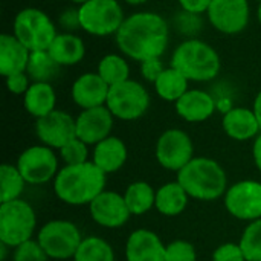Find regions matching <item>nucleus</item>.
Masks as SVG:
<instances>
[{"label": "nucleus", "instance_id": "f257e3e1", "mask_svg": "<svg viewBox=\"0 0 261 261\" xmlns=\"http://www.w3.org/2000/svg\"><path fill=\"white\" fill-rule=\"evenodd\" d=\"M115 41L121 54L135 61L161 58L170 43L168 21L151 11H141L125 17Z\"/></svg>", "mask_w": 261, "mask_h": 261}, {"label": "nucleus", "instance_id": "f03ea898", "mask_svg": "<svg viewBox=\"0 0 261 261\" xmlns=\"http://www.w3.org/2000/svg\"><path fill=\"white\" fill-rule=\"evenodd\" d=\"M107 174L92 161L81 165H63L54 179V193L66 205H90L106 190Z\"/></svg>", "mask_w": 261, "mask_h": 261}, {"label": "nucleus", "instance_id": "7ed1b4c3", "mask_svg": "<svg viewBox=\"0 0 261 261\" xmlns=\"http://www.w3.org/2000/svg\"><path fill=\"white\" fill-rule=\"evenodd\" d=\"M177 182L185 188L191 199L213 202L225 196L228 177L223 167L211 158H193L177 173Z\"/></svg>", "mask_w": 261, "mask_h": 261}, {"label": "nucleus", "instance_id": "20e7f679", "mask_svg": "<svg viewBox=\"0 0 261 261\" xmlns=\"http://www.w3.org/2000/svg\"><path fill=\"white\" fill-rule=\"evenodd\" d=\"M171 66L188 81L208 83L220 73L222 60L219 52L206 41L187 38L173 50Z\"/></svg>", "mask_w": 261, "mask_h": 261}, {"label": "nucleus", "instance_id": "39448f33", "mask_svg": "<svg viewBox=\"0 0 261 261\" xmlns=\"http://www.w3.org/2000/svg\"><path fill=\"white\" fill-rule=\"evenodd\" d=\"M37 229V214L23 199L0 203V243L14 249L32 240Z\"/></svg>", "mask_w": 261, "mask_h": 261}, {"label": "nucleus", "instance_id": "423d86ee", "mask_svg": "<svg viewBox=\"0 0 261 261\" xmlns=\"http://www.w3.org/2000/svg\"><path fill=\"white\" fill-rule=\"evenodd\" d=\"M12 34L31 50H47L58 35L52 18L38 8H24L17 12Z\"/></svg>", "mask_w": 261, "mask_h": 261}, {"label": "nucleus", "instance_id": "0eeeda50", "mask_svg": "<svg viewBox=\"0 0 261 261\" xmlns=\"http://www.w3.org/2000/svg\"><path fill=\"white\" fill-rule=\"evenodd\" d=\"M37 242L44 249L49 258L58 261L73 260L83 236L78 226L70 220H50L44 223L38 234Z\"/></svg>", "mask_w": 261, "mask_h": 261}, {"label": "nucleus", "instance_id": "6e6552de", "mask_svg": "<svg viewBox=\"0 0 261 261\" xmlns=\"http://www.w3.org/2000/svg\"><path fill=\"white\" fill-rule=\"evenodd\" d=\"M106 107L116 119L136 121L147 113L150 107V93L139 81L127 80L110 87Z\"/></svg>", "mask_w": 261, "mask_h": 261}, {"label": "nucleus", "instance_id": "1a4fd4ad", "mask_svg": "<svg viewBox=\"0 0 261 261\" xmlns=\"http://www.w3.org/2000/svg\"><path fill=\"white\" fill-rule=\"evenodd\" d=\"M81 29L95 37L113 35L125 20L118 0H89L80 8Z\"/></svg>", "mask_w": 261, "mask_h": 261}, {"label": "nucleus", "instance_id": "9d476101", "mask_svg": "<svg viewBox=\"0 0 261 261\" xmlns=\"http://www.w3.org/2000/svg\"><path fill=\"white\" fill-rule=\"evenodd\" d=\"M15 165L26 184L31 185H44L54 180L60 171L58 158L54 148L43 144L32 145L23 150Z\"/></svg>", "mask_w": 261, "mask_h": 261}, {"label": "nucleus", "instance_id": "9b49d317", "mask_svg": "<svg viewBox=\"0 0 261 261\" xmlns=\"http://www.w3.org/2000/svg\"><path fill=\"white\" fill-rule=\"evenodd\" d=\"M154 154L162 168L179 173L194 158V144L187 132L168 128L159 136Z\"/></svg>", "mask_w": 261, "mask_h": 261}, {"label": "nucleus", "instance_id": "f8f14e48", "mask_svg": "<svg viewBox=\"0 0 261 261\" xmlns=\"http://www.w3.org/2000/svg\"><path fill=\"white\" fill-rule=\"evenodd\" d=\"M226 211L237 220L254 222L261 219V182L240 180L228 187L223 196Z\"/></svg>", "mask_w": 261, "mask_h": 261}, {"label": "nucleus", "instance_id": "ddd939ff", "mask_svg": "<svg viewBox=\"0 0 261 261\" xmlns=\"http://www.w3.org/2000/svg\"><path fill=\"white\" fill-rule=\"evenodd\" d=\"M206 14L216 31L236 35L248 28L251 8L248 0H213Z\"/></svg>", "mask_w": 261, "mask_h": 261}, {"label": "nucleus", "instance_id": "4468645a", "mask_svg": "<svg viewBox=\"0 0 261 261\" xmlns=\"http://www.w3.org/2000/svg\"><path fill=\"white\" fill-rule=\"evenodd\" d=\"M35 135L40 142L54 150H61L66 144L76 138V121L63 110L35 119Z\"/></svg>", "mask_w": 261, "mask_h": 261}, {"label": "nucleus", "instance_id": "2eb2a0df", "mask_svg": "<svg viewBox=\"0 0 261 261\" xmlns=\"http://www.w3.org/2000/svg\"><path fill=\"white\" fill-rule=\"evenodd\" d=\"M89 211L93 222L107 229H118L124 226L132 217L124 194L107 190H104L89 205Z\"/></svg>", "mask_w": 261, "mask_h": 261}, {"label": "nucleus", "instance_id": "dca6fc26", "mask_svg": "<svg viewBox=\"0 0 261 261\" xmlns=\"http://www.w3.org/2000/svg\"><path fill=\"white\" fill-rule=\"evenodd\" d=\"M76 138L87 145H96L106 138L112 136L115 116L106 107H93L83 110L76 118Z\"/></svg>", "mask_w": 261, "mask_h": 261}, {"label": "nucleus", "instance_id": "f3484780", "mask_svg": "<svg viewBox=\"0 0 261 261\" xmlns=\"http://www.w3.org/2000/svg\"><path fill=\"white\" fill-rule=\"evenodd\" d=\"M109 90L110 86L98 75V72H86L73 81L70 95L73 102L86 110L106 106Z\"/></svg>", "mask_w": 261, "mask_h": 261}, {"label": "nucleus", "instance_id": "a211bd4d", "mask_svg": "<svg viewBox=\"0 0 261 261\" xmlns=\"http://www.w3.org/2000/svg\"><path fill=\"white\" fill-rule=\"evenodd\" d=\"M165 248L161 237L150 229L133 231L125 242L127 261H165Z\"/></svg>", "mask_w": 261, "mask_h": 261}, {"label": "nucleus", "instance_id": "6ab92c4d", "mask_svg": "<svg viewBox=\"0 0 261 261\" xmlns=\"http://www.w3.org/2000/svg\"><path fill=\"white\" fill-rule=\"evenodd\" d=\"M176 113L187 122L208 121L216 112V99L205 90L190 89L179 101L174 102Z\"/></svg>", "mask_w": 261, "mask_h": 261}, {"label": "nucleus", "instance_id": "aec40b11", "mask_svg": "<svg viewBox=\"0 0 261 261\" xmlns=\"http://www.w3.org/2000/svg\"><path fill=\"white\" fill-rule=\"evenodd\" d=\"M223 132L234 141L243 142L255 139L261 133L260 124L252 109L231 107L225 112L222 119Z\"/></svg>", "mask_w": 261, "mask_h": 261}, {"label": "nucleus", "instance_id": "412c9836", "mask_svg": "<svg viewBox=\"0 0 261 261\" xmlns=\"http://www.w3.org/2000/svg\"><path fill=\"white\" fill-rule=\"evenodd\" d=\"M29 58L31 50L14 34L0 35V73L5 78L26 72Z\"/></svg>", "mask_w": 261, "mask_h": 261}, {"label": "nucleus", "instance_id": "4be33fe9", "mask_svg": "<svg viewBox=\"0 0 261 261\" xmlns=\"http://www.w3.org/2000/svg\"><path fill=\"white\" fill-rule=\"evenodd\" d=\"M128 158L125 142L118 136H109L93 147L92 162L106 174L119 171Z\"/></svg>", "mask_w": 261, "mask_h": 261}, {"label": "nucleus", "instance_id": "5701e85b", "mask_svg": "<svg viewBox=\"0 0 261 261\" xmlns=\"http://www.w3.org/2000/svg\"><path fill=\"white\" fill-rule=\"evenodd\" d=\"M47 50L61 67L75 66L86 57V44L83 38L73 32H58Z\"/></svg>", "mask_w": 261, "mask_h": 261}, {"label": "nucleus", "instance_id": "b1692460", "mask_svg": "<svg viewBox=\"0 0 261 261\" xmlns=\"http://www.w3.org/2000/svg\"><path fill=\"white\" fill-rule=\"evenodd\" d=\"M23 104L26 112L38 119L57 110V93L50 83H32L23 95Z\"/></svg>", "mask_w": 261, "mask_h": 261}, {"label": "nucleus", "instance_id": "393cba45", "mask_svg": "<svg viewBox=\"0 0 261 261\" xmlns=\"http://www.w3.org/2000/svg\"><path fill=\"white\" fill-rule=\"evenodd\" d=\"M190 199L191 197L177 180L168 182L156 190L154 208L165 217H177L187 210Z\"/></svg>", "mask_w": 261, "mask_h": 261}, {"label": "nucleus", "instance_id": "a878e982", "mask_svg": "<svg viewBox=\"0 0 261 261\" xmlns=\"http://www.w3.org/2000/svg\"><path fill=\"white\" fill-rule=\"evenodd\" d=\"M188 83L190 81L177 69L170 66L164 69V72L159 75L153 86L161 99L167 102H176L190 90Z\"/></svg>", "mask_w": 261, "mask_h": 261}, {"label": "nucleus", "instance_id": "bb28decb", "mask_svg": "<svg viewBox=\"0 0 261 261\" xmlns=\"http://www.w3.org/2000/svg\"><path fill=\"white\" fill-rule=\"evenodd\" d=\"M124 199L132 216H144L156 205V191L150 184L138 180L127 187Z\"/></svg>", "mask_w": 261, "mask_h": 261}, {"label": "nucleus", "instance_id": "cd10ccee", "mask_svg": "<svg viewBox=\"0 0 261 261\" xmlns=\"http://www.w3.org/2000/svg\"><path fill=\"white\" fill-rule=\"evenodd\" d=\"M61 70V66L52 58L49 50L31 52L26 73L32 83H52Z\"/></svg>", "mask_w": 261, "mask_h": 261}, {"label": "nucleus", "instance_id": "c85d7f7f", "mask_svg": "<svg viewBox=\"0 0 261 261\" xmlns=\"http://www.w3.org/2000/svg\"><path fill=\"white\" fill-rule=\"evenodd\" d=\"M96 72L110 87L130 80V66L121 54L104 55L98 63Z\"/></svg>", "mask_w": 261, "mask_h": 261}, {"label": "nucleus", "instance_id": "c756f323", "mask_svg": "<svg viewBox=\"0 0 261 261\" xmlns=\"http://www.w3.org/2000/svg\"><path fill=\"white\" fill-rule=\"evenodd\" d=\"M73 261H116L113 246L96 236L83 239Z\"/></svg>", "mask_w": 261, "mask_h": 261}, {"label": "nucleus", "instance_id": "7c9ffc66", "mask_svg": "<svg viewBox=\"0 0 261 261\" xmlns=\"http://www.w3.org/2000/svg\"><path fill=\"white\" fill-rule=\"evenodd\" d=\"M24 185H26V180L23 179L17 165L3 164L0 167V187H2L0 203L20 199L21 193L24 191Z\"/></svg>", "mask_w": 261, "mask_h": 261}, {"label": "nucleus", "instance_id": "2f4dec72", "mask_svg": "<svg viewBox=\"0 0 261 261\" xmlns=\"http://www.w3.org/2000/svg\"><path fill=\"white\" fill-rule=\"evenodd\" d=\"M246 261H261V219L249 222L239 242Z\"/></svg>", "mask_w": 261, "mask_h": 261}, {"label": "nucleus", "instance_id": "473e14b6", "mask_svg": "<svg viewBox=\"0 0 261 261\" xmlns=\"http://www.w3.org/2000/svg\"><path fill=\"white\" fill-rule=\"evenodd\" d=\"M58 151L64 165H81L89 162V145L78 138L72 139Z\"/></svg>", "mask_w": 261, "mask_h": 261}, {"label": "nucleus", "instance_id": "72a5a7b5", "mask_svg": "<svg viewBox=\"0 0 261 261\" xmlns=\"http://www.w3.org/2000/svg\"><path fill=\"white\" fill-rule=\"evenodd\" d=\"M165 261H197L196 248L187 240H174L165 248Z\"/></svg>", "mask_w": 261, "mask_h": 261}, {"label": "nucleus", "instance_id": "f704fd0d", "mask_svg": "<svg viewBox=\"0 0 261 261\" xmlns=\"http://www.w3.org/2000/svg\"><path fill=\"white\" fill-rule=\"evenodd\" d=\"M49 257L37 240H28L12 251V261H47Z\"/></svg>", "mask_w": 261, "mask_h": 261}, {"label": "nucleus", "instance_id": "c9c22d12", "mask_svg": "<svg viewBox=\"0 0 261 261\" xmlns=\"http://www.w3.org/2000/svg\"><path fill=\"white\" fill-rule=\"evenodd\" d=\"M174 26L180 34H185L190 38H196L194 35H197L202 29V18L197 14H191L182 9L174 17Z\"/></svg>", "mask_w": 261, "mask_h": 261}, {"label": "nucleus", "instance_id": "e433bc0d", "mask_svg": "<svg viewBox=\"0 0 261 261\" xmlns=\"http://www.w3.org/2000/svg\"><path fill=\"white\" fill-rule=\"evenodd\" d=\"M213 261H246L239 243H223L213 252Z\"/></svg>", "mask_w": 261, "mask_h": 261}, {"label": "nucleus", "instance_id": "4c0bfd02", "mask_svg": "<svg viewBox=\"0 0 261 261\" xmlns=\"http://www.w3.org/2000/svg\"><path fill=\"white\" fill-rule=\"evenodd\" d=\"M58 24L64 32H75L81 29V21H80V9L78 8H67L64 9L60 17H58Z\"/></svg>", "mask_w": 261, "mask_h": 261}, {"label": "nucleus", "instance_id": "58836bf2", "mask_svg": "<svg viewBox=\"0 0 261 261\" xmlns=\"http://www.w3.org/2000/svg\"><path fill=\"white\" fill-rule=\"evenodd\" d=\"M6 89L12 93V95H24L28 92V89L31 87V78L26 72L21 73H15L11 76H6Z\"/></svg>", "mask_w": 261, "mask_h": 261}, {"label": "nucleus", "instance_id": "ea45409f", "mask_svg": "<svg viewBox=\"0 0 261 261\" xmlns=\"http://www.w3.org/2000/svg\"><path fill=\"white\" fill-rule=\"evenodd\" d=\"M165 66L161 61V58H150L141 63V75L145 81L154 84V81L159 78V75L164 72Z\"/></svg>", "mask_w": 261, "mask_h": 261}, {"label": "nucleus", "instance_id": "a19ab883", "mask_svg": "<svg viewBox=\"0 0 261 261\" xmlns=\"http://www.w3.org/2000/svg\"><path fill=\"white\" fill-rule=\"evenodd\" d=\"M177 2L180 5V9L188 11L191 14L202 15L208 11L213 0H177Z\"/></svg>", "mask_w": 261, "mask_h": 261}, {"label": "nucleus", "instance_id": "79ce46f5", "mask_svg": "<svg viewBox=\"0 0 261 261\" xmlns=\"http://www.w3.org/2000/svg\"><path fill=\"white\" fill-rule=\"evenodd\" d=\"M252 158H254V164H255L257 170L261 173V133L254 139V144H252Z\"/></svg>", "mask_w": 261, "mask_h": 261}, {"label": "nucleus", "instance_id": "37998d69", "mask_svg": "<svg viewBox=\"0 0 261 261\" xmlns=\"http://www.w3.org/2000/svg\"><path fill=\"white\" fill-rule=\"evenodd\" d=\"M252 110H254V113H255V116H257V121H258L261 128V90L257 93V96H255V99H254Z\"/></svg>", "mask_w": 261, "mask_h": 261}, {"label": "nucleus", "instance_id": "c03bdc74", "mask_svg": "<svg viewBox=\"0 0 261 261\" xmlns=\"http://www.w3.org/2000/svg\"><path fill=\"white\" fill-rule=\"evenodd\" d=\"M124 2L128 3V5H132V6H141V5L147 3L148 0H124Z\"/></svg>", "mask_w": 261, "mask_h": 261}, {"label": "nucleus", "instance_id": "a18cd8bd", "mask_svg": "<svg viewBox=\"0 0 261 261\" xmlns=\"http://www.w3.org/2000/svg\"><path fill=\"white\" fill-rule=\"evenodd\" d=\"M257 18H258V23L261 24V2H258V9H257Z\"/></svg>", "mask_w": 261, "mask_h": 261}, {"label": "nucleus", "instance_id": "49530a36", "mask_svg": "<svg viewBox=\"0 0 261 261\" xmlns=\"http://www.w3.org/2000/svg\"><path fill=\"white\" fill-rule=\"evenodd\" d=\"M70 2H72V3H75V5H80V6H81V5L87 3L89 0H70Z\"/></svg>", "mask_w": 261, "mask_h": 261}, {"label": "nucleus", "instance_id": "de8ad7c7", "mask_svg": "<svg viewBox=\"0 0 261 261\" xmlns=\"http://www.w3.org/2000/svg\"><path fill=\"white\" fill-rule=\"evenodd\" d=\"M255 2H261V0H255Z\"/></svg>", "mask_w": 261, "mask_h": 261}, {"label": "nucleus", "instance_id": "09e8293b", "mask_svg": "<svg viewBox=\"0 0 261 261\" xmlns=\"http://www.w3.org/2000/svg\"><path fill=\"white\" fill-rule=\"evenodd\" d=\"M67 261H73V260H67Z\"/></svg>", "mask_w": 261, "mask_h": 261}]
</instances>
